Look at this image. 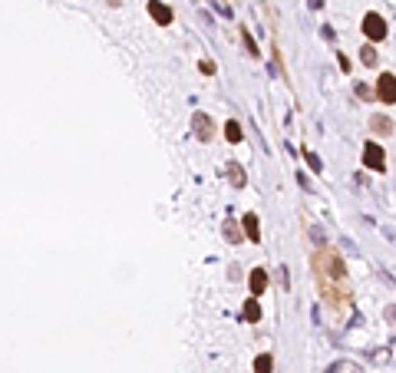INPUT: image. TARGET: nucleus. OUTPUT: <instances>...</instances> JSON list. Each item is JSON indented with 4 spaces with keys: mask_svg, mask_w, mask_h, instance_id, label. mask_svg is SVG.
I'll use <instances>...</instances> for the list:
<instances>
[{
    "mask_svg": "<svg viewBox=\"0 0 396 373\" xmlns=\"http://www.w3.org/2000/svg\"><path fill=\"white\" fill-rule=\"evenodd\" d=\"M314 271H317V278L321 281H344L347 278V264H344V258L337 255V251H330V248H321L314 255Z\"/></svg>",
    "mask_w": 396,
    "mask_h": 373,
    "instance_id": "nucleus-1",
    "label": "nucleus"
},
{
    "mask_svg": "<svg viewBox=\"0 0 396 373\" xmlns=\"http://www.w3.org/2000/svg\"><path fill=\"white\" fill-rule=\"evenodd\" d=\"M363 37L370 40V43H380V40H386V20H383V13H377V10H370L363 17Z\"/></svg>",
    "mask_w": 396,
    "mask_h": 373,
    "instance_id": "nucleus-2",
    "label": "nucleus"
},
{
    "mask_svg": "<svg viewBox=\"0 0 396 373\" xmlns=\"http://www.w3.org/2000/svg\"><path fill=\"white\" fill-rule=\"evenodd\" d=\"M363 165L370 168V172H386V152L380 142H363Z\"/></svg>",
    "mask_w": 396,
    "mask_h": 373,
    "instance_id": "nucleus-3",
    "label": "nucleus"
},
{
    "mask_svg": "<svg viewBox=\"0 0 396 373\" xmlns=\"http://www.w3.org/2000/svg\"><path fill=\"white\" fill-rule=\"evenodd\" d=\"M192 129H195L198 142H212L215 139V122H212L208 112H195V116H192Z\"/></svg>",
    "mask_w": 396,
    "mask_h": 373,
    "instance_id": "nucleus-4",
    "label": "nucleus"
},
{
    "mask_svg": "<svg viewBox=\"0 0 396 373\" xmlns=\"http://www.w3.org/2000/svg\"><path fill=\"white\" fill-rule=\"evenodd\" d=\"M377 96H380L383 106H393V103H396V76L393 73H383L377 80Z\"/></svg>",
    "mask_w": 396,
    "mask_h": 373,
    "instance_id": "nucleus-5",
    "label": "nucleus"
},
{
    "mask_svg": "<svg viewBox=\"0 0 396 373\" xmlns=\"http://www.w3.org/2000/svg\"><path fill=\"white\" fill-rule=\"evenodd\" d=\"M149 17L155 20L159 27H169L172 23V7L162 4V0H149Z\"/></svg>",
    "mask_w": 396,
    "mask_h": 373,
    "instance_id": "nucleus-6",
    "label": "nucleus"
},
{
    "mask_svg": "<svg viewBox=\"0 0 396 373\" xmlns=\"http://www.w3.org/2000/svg\"><path fill=\"white\" fill-rule=\"evenodd\" d=\"M225 175L234 188H245L248 185V172L241 168V162H225Z\"/></svg>",
    "mask_w": 396,
    "mask_h": 373,
    "instance_id": "nucleus-7",
    "label": "nucleus"
},
{
    "mask_svg": "<svg viewBox=\"0 0 396 373\" xmlns=\"http://www.w3.org/2000/svg\"><path fill=\"white\" fill-rule=\"evenodd\" d=\"M248 287H251V297L264 294V291H268V271H264V267H254L251 278H248Z\"/></svg>",
    "mask_w": 396,
    "mask_h": 373,
    "instance_id": "nucleus-8",
    "label": "nucleus"
},
{
    "mask_svg": "<svg viewBox=\"0 0 396 373\" xmlns=\"http://www.w3.org/2000/svg\"><path fill=\"white\" fill-rule=\"evenodd\" d=\"M241 228H245V238H251V241H261V225H258V215L248 212L241 218Z\"/></svg>",
    "mask_w": 396,
    "mask_h": 373,
    "instance_id": "nucleus-9",
    "label": "nucleus"
},
{
    "mask_svg": "<svg viewBox=\"0 0 396 373\" xmlns=\"http://www.w3.org/2000/svg\"><path fill=\"white\" fill-rule=\"evenodd\" d=\"M370 129H373V132H383V136H390L396 126H393V119H390V116L377 112V116H370Z\"/></svg>",
    "mask_w": 396,
    "mask_h": 373,
    "instance_id": "nucleus-10",
    "label": "nucleus"
},
{
    "mask_svg": "<svg viewBox=\"0 0 396 373\" xmlns=\"http://www.w3.org/2000/svg\"><path fill=\"white\" fill-rule=\"evenodd\" d=\"M241 320H248V324H258L261 320V307H258V301H254V297L245 301V307H241Z\"/></svg>",
    "mask_w": 396,
    "mask_h": 373,
    "instance_id": "nucleus-11",
    "label": "nucleus"
},
{
    "mask_svg": "<svg viewBox=\"0 0 396 373\" xmlns=\"http://www.w3.org/2000/svg\"><path fill=\"white\" fill-rule=\"evenodd\" d=\"M327 373H363V367L353 363V360H337V363H330Z\"/></svg>",
    "mask_w": 396,
    "mask_h": 373,
    "instance_id": "nucleus-12",
    "label": "nucleus"
},
{
    "mask_svg": "<svg viewBox=\"0 0 396 373\" xmlns=\"http://www.w3.org/2000/svg\"><path fill=\"white\" fill-rule=\"evenodd\" d=\"M225 238H228L231 244H241V241H245V238H241V228L234 225V218H225Z\"/></svg>",
    "mask_w": 396,
    "mask_h": 373,
    "instance_id": "nucleus-13",
    "label": "nucleus"
},
{
    "mask_svg": "<svg viewBox=\"0 0 396 373\" xmlns=\"http://www.w3.org/2000/svg\"><path fill=\"white\" fill-rule=\"evenodd\" d=\"M274 370V357L271 354H258V360H254V373H271Z\"/></svg>",
    "mask_w": 396,
    "mask_h": 373,
    "instance_id": "nucleus-14",
    "label": "nucleus"
},
{
    "mask_svg": "<svg viewBox=\"0 0 396 373\" xmlns=\"http://www.w3.org/2000/svg\"><path fill=\"white\" fill-rule=\"evenodd\" d=\"M225 139H228V142H241V126L234 122V119L225 122Z\"/></svg>",
    "mask_w": 396,
    "mask_h": 373,
    "instance_id": "nucleus-15",
    "label": "nucleus"
},
{
    "mask_svg": "<svg viewBox=\"0 0 396 373\" xmlns=\"http://www.w3.org/2000/svg\"><path fill=\"white\" fill-rule=\"evenodd\" d=\"M360 63H363V66H377V50H373V43H366L363 50H360Z\"/></svg>",
    "mask_w": 396,
    "mask_h": 373,
    "instance_id": "nucleus-16",
    "label": "nucleus"
},
{
    "mask_svg": "<svg viewBox=\"0 0 396 373\" xmlns=\"http://www.w3.org/2000/svg\"><path fill=\"white\" fill-rule=\"evenodd\" d=\"M304 159H307V165L314 168V172H321L324 168V162H321V156H314V152H304Z\"/></svg>",
    "mask_w": 396,
    "mask_h": 373,
    "instance_id": "nucleus-17",
    "label": "nucleus"
},
{
    "mask_svg": "<svg viewBox=\"0 0 396 373\" xmlns=\"http://www.w3.org/2000/svg\"><path fill=\"white\" fill-rule=\"evenodd\" d=\"M241 37H245V46H248V53H251V56H258V43H254V40H251V33H241Z\"/></svg>",
    "mask_w": 396,
    "mask_h": 373,
    "instance_id": "nucleus-18",
    "label": "nucleus"
},
{
    "mask_svg": "<svg viewBox=\"0 0 396 373\" xmlns=\"http://www.w3.org/2000/svg\"><path fill=\"white\" fill-rule=\"evenodd\" d=\"M310 235H314V241H317V244H321V248H324V241H327V235H324V228H317V225H314V228H310Z\"/></svg>",
    "mask_w": 396,
    "mask_h": 373,
    "instance_id": "nucleus-19",
    "label": "nucleus"
},
{
    "mask_svg": "<svg viewBox=\"0 0 396 373\" xmlns=\"http://www.w3.org/2000/svg\"><path fill=\"white\" fill-rule=\"evenodd\" d=\"M383 317H386V320H390V324H393V327H396V304H390V307H383Z\"/></svg>",
    "mask_w": 396,
    "mask_h": 373,
    "instance_id": "nucleus-20",
    "label": "nucleus"
},
{
    "mask_svg": "<svg viewBox=\"0 0 396 373\" xmlns=\"http://www.w3.org/2000/svg\"><path fill=\"white\" fill-rule=\"evenodd\" d=\"M201 73L212 76V73H215V63H212V60H201Z\"/></svg>",
    "mask_w": 396,
    "mask_h": 373,
    "instance_id": "nucleus-21",
    "label": "nucleus"
},
{
    "mask_svg": "<svg viewBox=\"0 0 396 373\" xmlns=\"http://www.w3.org/2000/svg\"><path fill=\"white\" fill-rule=\"evenodd\" d=\"M357 93L363 96V100H370V96H373V93H370V86H363V83H357Z\"/></svg>",
    "mask_w": 396,
    "mask_h": 373,
    "instance_id": "nucleus-22",
    "label": "nucleus"
},
{
    "mask_svg": "<svg viewBox=\"0 0 396 373\" xmlns=\"http://www.w3.org/2000/svg\"><path fill=\"white\" fill-rule=\"evenodd\" d=\"M215 10L225 13V17H231V7H228V4H215Z\"/></svg>",
    "mask_w": 396,
    "mask_h": 373,
    "instance_id": "nucleus-23",
    "label": "nucleus"
},
{
    "mask_svg": "<svg viewBox=\"0 0 396 373\" xmlns=\"http://www.w3.org/2000/svg\"><path fill=\"white\" fill-rule=\"evenodd\" d=\"M337 63H340V69H344V73H347V69H350V60H347V56H344V53H340V56H337Z\"/></svg>",
    "mask_w": 396,
    "mask_h": 373,
    "instance_id": "nucleus-24",
    "label": "nucleus"
},
{
    "mask_svg": "<svg viewBox=\"0 0 396 373\" xmlns=\"http://www.w3.org/2000/svg\"><path fill=\"white\" fill-rule=\"evenodd\" d=\"M307 4H310V10H321V7H324V0H307Z\"/></svg>",
    "mask_w": 396,
    "mask_h": 373,
    "instance_id": "nucleus-25",
    "label": "nucleus"
},
{
    "mask_svg": "<svg viewBox=\"0 0 396 373\" xmlns=\"http://www.w3.org/2000/svg\"><path fill=\"white\" fill-rule=\"evenodd\" d=\"M106 4H109V7H119V4H122V0H106Z\"/></svg>",
    "mask_w": 396,
    "mask_h": 373,
    "instance_id": "nucleus-26",
    "label": "nucleus"
}]
</instances>
